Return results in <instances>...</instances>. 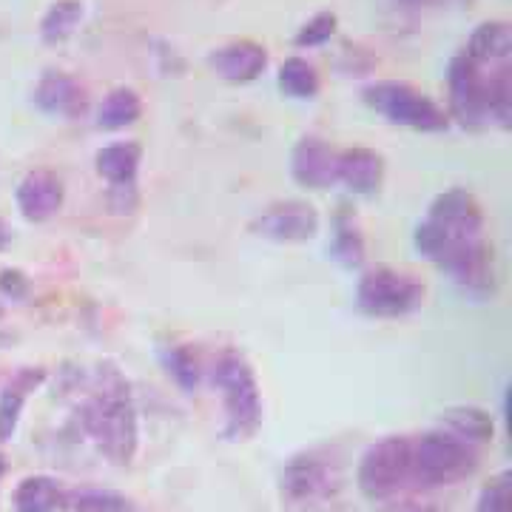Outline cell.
Returning <instances> with one entry per match:
<instances>
[{"mask_svg":"<svg viewBox=\"0 0 512 512\" xmlns=\"http://www.w3.org/2000/svg\"><path fill=\"white\" fill-rule=\"evenodd\" d=\"M211 382L220 390L228 441H248L262 424V390L251 362L239 350H225L211 367Z\"/></svg>","mask_w":512,"mask_h":512,"instance_id":"obj_3","label":"cell"},{"mask_svg":"<svg viewBox=\"0 0 512 512\" xmlns=\"http://www.w3.org/2000/svg\"><path fill=\"white\" fill-rule=\"evenodd\" d=\"M291 174L311 191H328L339 183V151L322 137H302L291 151Z\"/></svg>","mask_w":512,"mask_h":512,"instance_id":"obj_11","label":"cell"},{"mask_svg":"<svg viewBox=\"0 0 512 512\" xmlns=\"http://www.w3.org/2000/svg\"><path fill=\"white\" fill-rule=\"evenodd\" d=\"M487 114L490 123L510 128L512 123V74L510 66H498L493 74H487Z\"/></svg>","mask_w":512,"mask_h":512,"instance_id":"obj_27","label":"cell"},{"mask_svg":"<svg viewBox=\"0 0 512 512\" xmlns=\"http://www.w3.org/2000/svg\"><path fill=\"white\" fill-rule=\"evenodd\" d=\"M339 183L356 197L379 194L384 183V157L373 148H345L339 151Z\"/></svg>","mask_w":512,"mask_h":512,"instance_id":"obj_15","label":"cell"},{"mask_svg":"<svg viewBox=\"0 0 512 512\" xmlns=\"http://www.w3.org/2000/svg\"><path fill=\"white\" fill-rule=\"evenodd\" d=\"M66 512H131V501L106 487H74L66 490Z\"/></svg>","mask_w":512,"mask_h":512,"instance_id":"obj_24","label":"cell"},{"mask_svg":"<svg viewBox=\"0 0 512 512\" xmlns=\"http://www.w3.org/2000/svg\"><path fill=\"white\" fill-rule=\"evenodd\" d=\"M336 26H339V18L333 12H319L313 15L299 32L293 37V43L299 49H316V46H325L330 37L336 35Z\"/></svg>","mask_w":512,"mask_h":512,"instance_id":"obj_29","label":"cell"},{"mask_svg":"<svg viewBox=\"0 0 512 512\" xmlns=\"http://www.w3.org/2000/svg\"><path fill=\"white\" fill-rule=\"evenodd\" d=\"M319 211L311 202L285 200L268 205L251 220V234L271 242H311L319 234Z\"/></svg>","mask_w":512,"mask_h":512,"instance_id":"obj_10","label":"cell"},{"mask_svg":"<svg viewBox=\"0 0 512 512\" xmlns=\"http://www.w3.org/2000/svg\"><path fill=\"white\" fill-rule=\"evenodd\" d=\"M0 291L6 293L9 299H23L26 291H29V279L15 271V268H6L3 274H0Z\"/></svg>","mask_w":512,"mask_h":512,"instance_id":"obj_31","label":"cell"},{"mask_svg":"<svg viewBox=\"0 0 512 512\" xmlns=\"http://www.w3.org/2000/svg\"><path fill=\"white\" fill-rule=\"evenodd\" d=\"M413 3H439V0H413Z\"/></svg>","mask_w":512,"mask_h":512,"instance_id":"obj_35","label":"cell"},{"mask_svg":"<svg viewBox=\"0 0 512 512\" xmlns=\"http://www.w3.org/2000/svg\"><path fill=\"white\" fill-rule=\"evenodd\" d=\"M66 504V487L52 476H26L12 495L15 512H60Z\"/></svg>","mask_w":512,"mask_h":512,"instance_id":"obj_20","label":"cell"},{"mask_svg":"<svg viewBox=\"0 0 512 512\" xmlns=\"http://www.w3.org/2000/svg\"><path fill=\"white\" fill-rule=\"evenodd\" d=\"M464 55L476 60L478 66H504L512 55V29L504 20H484L470 35Z\"/></svg>","mask_w":512,"mask_h":512,"instance_id":"obj_18","label":"cell"},{"mask_svg":"<svg viewBox=\"0 0 512 512\" xmlns=\"http://www.w3.org/2000/svg\"><path fill=\"white\" fill-rule=\"evenodd\" d=\"M77 421L86 439L111 464L128 467L134 461L140 444L137 407L131 396V384L111 362L97 365V370L86 379V396L77 404Z\"/></svg>","mask_w":512,"mask_h":512,"instance_id":"obj_2","label":"cell"},{"mask_svg":"<svg viewBox=\"0 0 512 512\" xmlns=\"http://www.w3.org/2000/svg\"><path fill=\"white\" fill-rule=\"evenodd\" d=\"M208 69L225 83H254L268 69V52L256 40H231L208 55Z\"/></svg>","mask_w":512,"mask_h":512,"instance_id":"obj_13","label":"cell"},{"mask_svg":"<svg viewBox=\"0 0 512 512\" xmlns=\"http://www.w3.org/2000/svg\"><path fill=\"white\" fill-rule=\"evenodd\" d=\"M447 92H450V120L467 131H481L490 123L487 114V74L476 60L456 55L447 66Z\"/></svg>","mask_w":512,"mask_h":512,"instance_id":"obj_9","label":"cell"},{"mask_svg":"<svg viewBox=\"0 0 512 512\" xmlns=\"http://www.w3.org/2000/svg\"><path fill=\"white\" fill-rule=\"evenodd\" d=\"M109 205L114 214H131L137 208V188L134 185H114L109 191Z\"/></svg>","mask_w":512,"mask_h":512,"instance_id":"obj_30","label":"cell"},{"mask_svg":"<svg viewBox=\"0 0 512 512\" xmlns=\"http://www.w3.org/2000/svg\"><path fill=\"white\" fill-rule=\"evenodd\" d=\"M279 92L291 100H313L319 94V74L305 57H288L276 74Z\"/></svg>","mask_w":512,"mask_h":512,"instance_id":"obj_23","label":"cell"},{"mask_svg":"<svg viewBox=\"0 0 512 512\" xmlns=\"http://www.w3.org/2000/svg\"><path fill=\"white\" fill-rule=\"evenodd\" d=\"M424 285L416 276L399 274L393 268H376L359 279L356 308L370 319H402L419 311Z\"/></svg>","mask_w":512,"mask_h":512,"instance_id":"obj_8","label":"cell"},{"mask_svg":"<svg viewBox=\"0 0 512 512\" xmlns=\"http://www.w3.org/2000/svg\"><path fill=\"white\" fill-rule=\"evenodd\" d=\"M339 487H342L339 464L325 456L322 450H302V453L291 456L279 476L282 498L293 507L325 504L328 498L339 493Z\"/></svg>","mask_w":512,"mask_h":512,"instance_id":"obj_7","label":"cell"},{"mask_svg":"<svg viewBox=\"0 0 512 512\" xmlns=\"http://www.w3.org/2000/svg\"><path fill=\"white\" fill-rule=\"evenodd\" d=\"M413 484V441L404 436L370 444L356 467V487L373 504L393 501Z\"/></svg>","mask_w":512,"mask_h":512,"instance_id":"obj_5","label":"cell"},{"mask_svg":"<svg viewBox=\"0 0 512 512\" xmlns=\"http://www.w3.org/2000/svg\"><path fill=\"white\" fill-rule=\"evenodd\" d=\"M9 242H12V231H9V225L0 220V251H6L9 248Z\"/></svg>","mask_w":512,"mask_h":512,"instance_id":"obj_33","label":"cell"},{"mask_svg":"<svg viewBox=\"0 0 512 512\" xmlns=\"http://www.w3.org/2000/svg\"><path fill=\"white\" fill-rule=\"evenodd\" d=\"M20 214L29 222H46L55 217L63 208L66 200V188L63 180L49 168H35L20 180L18 191H15Z\"/></svg>","mask_w":512,"mask_h":512,"instance_id":"obj_12","label":"cell"},{"mask_svg":"<svg viewBox=\"0 0 512 512\" xmlns=\"http://www.w3.org/2000/svg\"><path fill=\"white\" fill-rule=\"evenodd\" d=\"M140 160H143L140 143L126 140V143H111V146L100 148L94 154V168L111 188L114 185H134L137 171H140Z\"/></svg>","mask_w":512,"mask_h":512,"instance_id":"obj_19","label":"cell"},{"mask_svg":"<svg viewBox=\"0 0 512 512\" xmlns=\"http://www.w3.org/2000/svg\"><path fill=\"white\" fill-rule=\"evenodd\" d=\"M86 6L83 0H55L46 15L40 18V40L46 46H60L77 32V26L83 23Z\"/></svg>","mask_w":512,"mask_h":512,"instance_id":"obj_21","label":"cell"},{"mask_svg":"<svg viewBox=\"0 0 512 512\" xmlns=\"http://www.w3.org/2000/svg\"><path fill=\"white\" fill-rule=\"evenodd\" d=\"M333 256L345 265V268H359L365 262V239L359 234L356 222L348 211L342 208V214L333 222Z\"/></svg>","mask_w":512,"mask_h":512,"instance_id":"obj_26","label":"cell"},{"mask_svg":"<svg viewBox=\"0 0 512 512\" xmlns=\"http://www.w3.org/2000/svg\"><path fill=\"white\" fill-rule=\"evenodd\" d=\"M476 512H512V473L504 470L493 476L478 495Z\"/></svg>","mask_w":512,"mask_h":512,"instance_id":"obj_28","label":"cell"},{"mask_svg":"<svg viewBox=\"0 0 512 512\" xmlns=\"http://www.w3.org/2000/svg\"><path fill=\"white\" fill-rule=\"evenodd\" d=\"M439 430L467 441V444H490L495 439V419L484 407L476 404H458L447 407L439 416Z\"/></svg>","mask_w":512,"mask_h":512,"instance_id":"obj_17","label":"cell"},{"mask_svg":"<svg viewBox=\"0 0 512 512\" xmlns=\"http://www.w3.org/2000/svg\"><path fill=\"white\" fill-rule=\"evenodd\" d=\"M35 106L52 117H77L86 109V92L80 89L72 74L49 69L37 80Z\"/></svg>","mask_w":512,"mask_h":512,"instance_id":"obj_14","label":"cell"},{"mask_svg":"<svg viewBox=\"0 0 512 512\" xmlns=\"http://www.w3.org/2000/svg\"><path fill=\"white\" fill-rule=\"evenodd\" d=\"M160 359H163L165 373L174 379V384L183 390V393H194L202 382V367L200 359L194 356V350H188L185 345H168L160 350Z\"/></svg>","mask_w":512,"mask_h":512,"instance_id":"obj_25","label":"cell"},{"mask_svg":"<svg viewBox=\"0 0 512 512\" xmlns=\"http://www.w3.org/2000/svg\"><path fill=\"white\" fill-rule=\"evenodd\" d=\"M140 114H143L140 94L128 86H117L103 97V103L97 109V126L106 131H120V128L134 126L140 120Z\"/></svg>","mask_w":512,"mask_h":512,"instance_id":"obj_22","label":"cell"},{"mask_svg":"<svg viewBox=\"0 0 512 512\" xmlns=\"http://www.w3.org/2000/svg\"><path fill=\"white\" fill-rule=\"evenodd\" d=\"M413 245L464 293L478 299L495 293V259L484 239V211L467 188H450L430 202L424 222L416 225Z\"/></svg>","mask_w":512,"mask_h":512,"instance_id":"obj_1","label":"cell"},{"mask_svg":"<svg viewBox=\"0 0 512 512\" xmlns=\"http://www.w3.org/2000/svg\"><path fill=\"white\" fill-rule=\"evenodd\" d=\"M46 382L43 367H20L0 390V441H12L18 433L23 407L40 384Z\"/></svg>","mask_w":512,"mask_h":512,"instance_id":"obj_16","label":"cell"},{"mask_svg":"<svg viewBox=\"0 0 512 512\" xmlns=\"http://www.w3.org/2000/svg\"><path fill=\"white\" fill-rule=\"evenodd\" d=\"M387 512H441L433 501H419V498H402V501H396L393 498V504L387 507Z\"/></svg>","mask_w":512,"mask_h":512,"instance_id":"obj_32","label":"cell"},{"mask_svg":"<svg viewBox=\"0 0 512 512\" xmlns=\"http://www.w3.org/2000/svg\"><path fill=\"white\" fill-rule=\"evenodd\" d=\"M0 316H3V308H0Z\"/></svg>","mask_w":512,"mask_h":512,"instance_id":"obj_36","label":"cell"},{"mask_svg":"<svg viewBox=\"0 0 512 512\" xmlns=\"http://www.w3.org/2000/svg\"><path fill=\"white\" fill-rule=\"evenodd\" d=\"M476 470V447L444 430H430L413 441V484L421 490L453 487L458 481H467Z\"/></svg>","mask_w":512,"mask_h":512,"instance_id":"obj_4","label":"cell"},{"mask_svg":"<svg viewBox=\"0 0 512 512\" xmlns=\"http://www.w3.org/2000/svg\"><path fill=\"white\" fill-rule=\"evenodd\" d=\"M3 473H6V458L0 456V478H3Z\"/></svg>","mask_w":512,"mask_h":512,"instance_id":"obj_34","label":"cell"},{"mask_svg":"<svg viewBox=\"0 0 512 512\" xmlns=\"http://www.w3.org/2000/svg\"><path fill=\"white\" fill-rule=\"evenodd\" d=\"M362 100L393 126L430 131V134L450 128L447 111L441 109L439 103H433L427 94H421L419 89H413L410 83H402V80H376V83L365 86Z\"/></svg>","mask_w":512,"mask_h":512,"instance_id":"obj_6","label":"cell"}]
</instances>
